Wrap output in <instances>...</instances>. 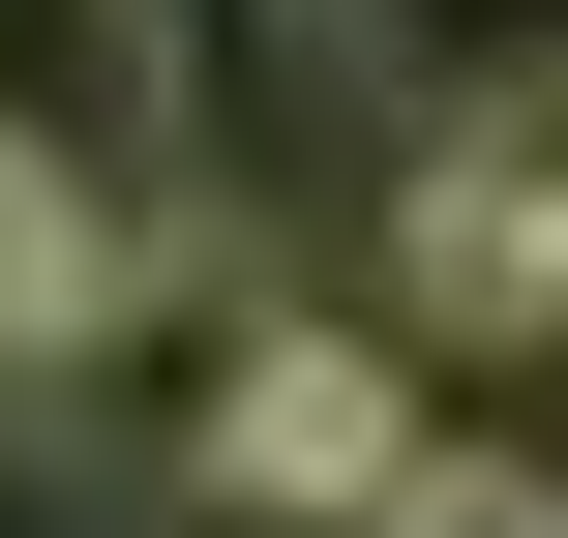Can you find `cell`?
Segmentation results:
<instances>
[{
	"label": "cell",
	"mask_w": 568,
	"mask_h": 538,
	"mask_svg": "<svg viewBox=\"0 0 568 538\" xmlns=\"http://www.w3.org/2000/svg\"><path fill=\"white\" fill-rule=\"evenodd\" d=\"M270 329H300V300H270L240 240H180V210H150V240H120V300H90V419H120L150 479H210V449H240V389H270Z\"/></svg>",
	"instance_id": "6da1fadb"
},
{
	"label": "cell",
	"mask_w": 568,
	"mask_h": 538,
	"mask_svg": "<svg viewBox=\"0 0 568 538\" xmlns=\"http://www.w3.org/2000/svg\"><path fill=\"white\" fill-rule=\"evenodd\" d=\"M240 509H329L389 538V479H419V359H359V329H270V389H240V449H210Z\"/></svg>",
	"instance_id": "277c9868"
},
{
	"label": "cell",
	"mask_w": 568,
	"mask_h": 538,
	"mask_svg": "<svg viewBox=\"0 0 568 538\" xmlns=\"http://www.w3.org/2000/svg\"><path fill=\"white\" fill-rule=\"evenodd\" d=\"M120 240H150V210H90L60 150H0V359H90V300H120Z\"/></svg>",
	"instance_id": "5b68a950"
},
{
	"label": "cell",
	"mask_w": 568,
	"mask_h": 538,
	"mask_svg": "<svg viewBox=\"0 0 568 538\" xmlns=\"http://www.w3.org/2000/svg\"><path fill=\"white\" fill-rule=\"evenodd\" d=\"M419 329H568V90H479L419 120V210H389Z\"/></svg>",
	"instance_id": "7a4b0ae2"
},
{
	"label": "cell",
	"mask_w": 568,
	"mask_h": 538,
	"mask_svg": "<svg viewBox=\"0 0 568 538\" xmlns=\"http://www.w3.org/2000/svg\"><path fill=\"white\" fill-rule=\"evenodd\" d=\"M0 150H60L90 210H150L180 180V30L150 0H0Z\"/></svg>",
	"instance_id": "3957f363"
},
{
	"label": "cell",
	"mask_w": 568,
	"mask_h": 538,
	"mask_svg": "<svg viewBox=\"0 0 568 538\" xmlns=\"http://www.w3.org/2000/svg\"><path fill=\"white\" fill-rule=\"evenodd\" d=\"M389 538H568V479H539V449H419V479H389Z\"/></svg>",
	"instance_id": "8992f818"
}]
</instances>
